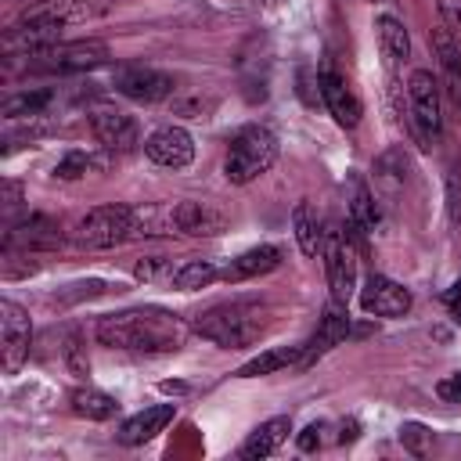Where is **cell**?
I'll use <instances>...</instances> for the list:
<instances>
[{
	"label": "cell",
	"mask_w": 461,
	"mask_h": 461,
	"mask_svg": "<svg viewBox=\"0 0 461 461\" xmlns=\"http://www.w3.org/2000/svg\"><path fill=\"white\" fill-rule=\"evenodd\" d=\"M184 339V328L166 310H126L97 321V342L108 349H137V353H169Z\"/></svg>",
	"instance_id": "cell-1"
},
{
	"label": "cell",
	"mask_w": 461,
	"mask_h": 461,
	"mask_svg": "<svg viewBox=\"0 0 461 461\" xmlns=\"http://www.w3.org/2000/svg\"><path fill=\"white\" fill-rule=\"evenodd\" d=\"M194 331L202 339L223 346V349H241L267 331V310L259 303H249V299L216 303L194 317Z\"/></svg>",
	"instance_id": "cell-2"
},
{
	"label": "cell",
	"mask_w": 461,
	"mask_h": 461,
	"mask_svg": "<svg viewBox=\"0 0 461 461\" xmlns=\"http://www.w3.org/2000/svg\"><path fill=\"white\" fill-rule=\"evenodd\" d=\"M277 158V137L267 126H241L230 137L227 158H223V176L230 184H252L256 176H263Z\"/></svg>",
	"instance_id": "cell-3"
},
{
	"label": "cell",
	"mask_w": 461,
	"mask_h": 461,
	"mask_svg": "<svg viewBox=\"0 0 461 461\" xmlns=\"http://www.w3.org/2000/svg\"><path fill=\"white\" fill-rule=\"evenodd\" d=\"M130 238H140V216L130 205H97L72 230V241L83 249H112Z\"/></svg>",
	"instance_id": "cell-4"
},
{
	"label": "cell",
	"mask_w": 461,
	"mask_h": 461,
	"mask_svg": "<svg viewBox=\"0 0 461 461\" xmlns=\"http://www.w3.org/2000/svg\"><path fill=\"white\" fill-rule=\"evenodd\" d=\"M32 58L29 68H40V72H86V68H97L112 58L108 43L101 40H76V43H50L43 50H32L25 54Z\"/></svg>",
	"instance_id": "cell-5"
},
{
	"label": "cell",
	"mask_w": 461,
	"mask_h": 461,
	"mask_svg": "<svg viewBox=\"0 0 461 461\" xmlns=\"http://www.w3.org/2000/svg\"><path fill=\"white\" fill-rule=\"evenodd\" d=\"M407 94H411V122H414V133L421 140V148H432L443 133V115H439V83L429 68H418L411 72V83H407Z\"/></svg>",
	"instance_id": "cell-6"
},
{
	"label": "cell",
	"mask_w": 461,
	"mask_h": 461,
	"mask_svg": "<svg viewBox=\"0 0 461 461\" xmlns=\"http://www.w3.org/2000/svg\"><path fill=\"white\" fill-rule=\"evenodd\" d=\"M346 234L342 230H328L324 234V267H328V288H331V303H349L353 299V288H357V252L349 245V234H353V223L346 220Z\"/></svg>",
	"instance_id": "cell-7"
},
{
	"label": "cell",
	"mask_w": 461,
	"mask_h": 461,
	"mask_svg": "<svg viewBox=\"0 0 461 461\" xmlns=\"http://www.w3.org/2000/svg\"><path fill=\"white\" fill-rule=\"evenodd\" d=\"M29 339H32L29 310H22L14 299H4L0 303V364H4L7 375H14L25 364Z\"/></svg>",
	"instance_id": "cell-8"
},
{
	"label": "cell",
	"mask_w": 461,
	"mask_h": 461,
	"mask_svg": "<svg viewBox=\"0 0 461 461\" xmlns=\"http://www.w3.org/2000/svg\"><path fill=\"white\" fill-rule=\"evenodd\" d=\"M115 90L130 101H140V104H155L162 97L173 94V76L169 72H158V68H148V65H130V68H119L115 72Z\"/></svg>",
	"instance_id": "cell-9"
},
{
	"label": "cell",
	"mask_w": 461,
	"mask_h": 461,
	"mask_svg": "<svg viewBox=\"0 0 461 461\" xmlns=\"http://www.w3.org/2000/svg\"><path fill=\"white\" fill-rule=\"evenodd\" d=\"M360 310L371 317H403L411 310V292L382 274H371L360 288Z\"/></svg>",
	"instance_id": "cell-10"
},
{
	"label": "cell",
	"mask_w": 461,
	"mask_h": 461,
	"mask_svg": "<svg viewBox=\"0 0 461 461\" xmlns=\"http://www.w3.org/2000/svg\"><path fill=\"white\" fill-rule=\"evenodd\" d=\"M90 130H94V137L108 151H130V148H137V122L122 108H112V104L90 108Z\"/></svg>",
	"instance_id": "cell-11"
},
{
	"label": "cell",
	"mask_w": 461,
	"mask_h": 461,
	"mask_svg": "<svg viewBox=\"0 0 461 461\" xmlns=\"http://www.w3.org/2000/svg\"><path fill=\"white\" fill-rule=\"evenodd\" d=\"M144 155H148L155 166L184 169V166L194 158V140H191V133L180 130V126H162V130H155V133L144 140Z\"/></svg>",
	"instance_id": "cell-12"
},
{
	"label": "cell",
	"mask_w": 461,
	"mask_h": 461,
	"mask_svg": "<svg viewBox=\"0 0 461 461\" xmlns=\"http://www.w3.org/2000/svg\"><path fill=\"white\" fill-rule=\"evenodd\" d=\"M349 335V313L342 303H331L317 324V331L310 335V342L303 346V357H299V367H313L328 349H335L342 339Z\"/></svg>",
	"instance_id": "cell-13"
},
{
	"label": "cell",
	"mask_w": 461,
	"mask_h": 461,
	"mask_svg": "<svg viewBox=\"0 0 461 461\" xmlns=\"http://www.w3.org/2000/svg\"><path fill=\"white\" fill-rule=\"evenodd\" d=\"M317 86H321V97H324V104H328V112L335 115V122L339 126H346V130H353L357 122H360V115H364V108H360V101H357V94L349 90V83L339 76V72H331V68H324L321 76H317Z\"/></svg>",
	"instance_id": "cell-14"
},
{
	"label": "cell",
	"mask_w": 461,
	"mask_h": 461,
	"mask_svg": "<svg viewBox=\"0 0 461 461\" xmlns=\"http://www.w3.org/2000/svg\"><path fill=\"white\" fill-rule=\"evenodd\" d=\"M169 223H173V234H220L227 227V216L205 202H176L169 205Z\"/></svg>",
	"instance_id": "cell-15"
},
{
	"label": "cell",
	"mask_w": 461,
	"mask_h": 461,
	"mask_svg": "<svg viewBox=\"0 0 461 461\" xmlns=\"http://www.w3.org/2000/svg\"><path fill=\"white\" fill-rule=\"evenodd\" d=\"M173 418H176V407H173V403L144 407L140 414H133V418L122 421V429H119V443H126V447H140V443L155 439Z\"/></svg>",
	"instance_id": "cell-16"
},
{
	"label": "cell",
	"mask_w": 461,
	"mask_h": 461,
	"mask_svg": "<svg viewBox=\"0 0 461 461\" xmlns=\"http://www.w3.org/2000/svg\"><path fill=\"white\" fill-rule=\"evenodd\" d=\"M288 432H292V418H270V421H263V425H256L252 432H249V439L241 443V457L245 461H259V457H270L285 439H288Z\"/></svg>",
	"instance_id": "cell-17"
},
{
	"label": "cell",
	"mask_w": 461,
	"mask_h": 461,
	"mask_svg": "<svg viewBox=\"0 0 461 461\" xmlns=\"http://www.w3.org/2000/svg\"><path fill=\"white\" fill-rule=\"evenodd\" d=\"M281 263V249L277 245H256V249H249V252H241L238 259H230L227 263V270L220 274L223 281H249V277H259V274H267V270H274Z\"/></svg>",
	"instance_id": "cell-18"
},
{
	"label": "cell",
	"mask_w": 461,
	"mask_h": 461,
	"mask_svg": "<svg viewBox=\"0 0 461 461\" xmlns=\"http://www.w3.org/2000/svg\"><path fill=\"white\" fill-rule=\"evenodd\" d=\"M346 216L357 223V230H375V227H378L375 194H371V187H367L357 173L346 176Z\"/></svg>",
	"instance_id": "cell-19"
},
{
	"label": "cell",
	"mask_w": 461,
	"mask_h": 461,
	"mask_svg": "<svg viewBox=\"0 0 461 461\" xmlns=\"http://www.w3.org/2000/svg\"><path fill=\"white\" fill-rule=\"evenodd\" d=\"M375 29H378V47H382V54H385L389 65H396V61H403L411 54V36H407V29H403L400 18L378 14L375 18Z\"/></svg>",
	"instance_id": "cell-20"
},
{
	"label": "cell",
	"mask_w": 461,
	"mask_h": 461,
	"mask_svg": "<svg viewBox=\"0 0 461 461\" xmlns=\"http://www.w3.org/2000/svg\"><path fill=\"white\" fill-rule=\"evenodd\" d=\"M292 227H295V241H299L303 256H317L324 249V230H321V220H317V212H313L310 202H295Z\"/></svg>",
	"instance_id": "cell-21"
},
{
	"label": "cell",
	"mask_w": 461,
	"mask_h": 461,
	"mask_svg": "<svg viewBox=\"0 0 461 461\" xmlns=\"http://www.w3.org/2000/svg\"><path fill=\"white\" fill-rule=\"evenodd\" d=\"M303 357V346H281V349H267V353H256L249 364H241L234 375L238 378H259V375H274L281 367H292L299 364Z\"/></svg>",
	"instance_id": "cell-22"
},
{
	"label": "cell",
	"mask_w": 461,
	"mask_h": 461,
	"mask_svg": "<svg viewBox=\"0 0 461 461\" xmlns=\"http://www.w3.org/2000/svg\"><path fill=\"white\" fill-rule=\"evenodd\" d=\"M72 411L79 418H90V421H108L119 414V400L101 393V389H76L72 393Z\"/></svg>",
	"instance_id": "cell-23"
},
{
	"label": "cell",
	"mask_w": 461,
	"mask_h": 461,
	"mask_svg": "<svg viewBox=\"0 0 461 461\" xmlns=\"http://www.w3.org/2000/svg\"><path fill=\"white\" fill-rule=\"evenodd\" d=\"M432 40H436V50H439V65L447 72V83H450V90H454V97L461 104V47L454 43L450 29H436Z\"/></svg>",
	"instance_id": "cell-24"
},
{
	"label": "cell",
	"mask_w": 461,
	"mask_h": 461,
	"mask_svg": "<svg viewBox=\"0 0 461 461\" xmlns=\"http://www.w3.org/2000/svg\"><path fill=\"white\" fill-rule=\"evenodd\" d=\"M223 270H216V263L212 259H187V263H180L176 270H173V285L180 288V292H191V288H205L209 281H216Z\"/></svg>",
	"instance_id": "cell-25"
},
{
	"label": "cell",
	"mask_w": 461,
	"mask_h": 461,
	"mask_svg": "<svg viewBox=\"0 0 461 461\" xmlns=\"http://www.w3.org/2000/svg\"><path fill=\"white\" fill-rule=\"evenodd\" d=\"M50 104H54V90H29L4 101V119H25V115L32 119V115H43Z\"/></svg>",
	"instance_id": "cell-26"
},
{
	"label": "cell",
	"mask_w": 461,
	"mask_h": 461,
	"mask_svg": "<svg viewBox=\"0 0 461 461\" xmlns=\"http://www.w3.org/2000/svg\"><path fill=\"white\" fill-rule=\"evenodd\" d=\"M97 166H101V158H94V155H86V151H68V155L54 166V176H61V180H79V176L94 173Z\"/></svg>",
	"instance_id": "cell-27"
},
{
	"label": "cell",
	"mask_w": 461,
	"mask_h": 461,
	"mask_svg": "<svg viewBox=\"0 0 461 461\" xmlns=\"http://www.w3.org/2000/svg\"><path fill=\"white\" fill-rule=\"evenodd\" d=\"M61 353H65V364H68V371H72V375H90V364H86V357H83L79 331H68V335H65Z\"/></svg>",
	"instance_id": "cell-28"
},
{
	"label": "cell",
	"mask_w": 461,
	"mask_h": 461,
	"mask_svg": "<svg viewBox=\"0 0 461 461\" xmlns=\"http://www.w3.org/2000/svg\"><path fill=\"white\" fill-rule=\"evenodd\" d=\"M162 274L173 277V267H169L166 256H148V259H140V263L133 267V277H137V281H158Z\"/></svg>",
	"instance_id": "cell-29"
},
{
	"label": "cell",
	"mask_w": 461,
	"mask_h": 461,
	"mask_svg": "<svg viewBox=\"0 0 461 461\" xmlns=\"http://www.w3.org/2000/svg\"><path fill=\"white\" fill-rule=\"evenodd\" d=\"M447 209H450V223H461V173L457 169H450V176H447Z\"/></svg>",
	"instance_id": "cell-30"
},
{
	"label": "cell",
	"mask_w": 461,
	"mask_h": 461,
	"mask_svg": "<svg viewBox=\"0 0 461 461\" xmlns=\"http://www.w3.org/2000/svg\"><path fill=\"white\" fill-rule=\"evenodd\" d=\"M173 108L176 112H184V115H191V119H205V112H212L216 108V101L212 97H191V101H173Z\"/></svg>",
	"instance_id": "cell-31"
},
{
	"label": "cell",
	"mask_w": 461,
	"mask_h": 461,
	"mask_svg": "<svg viewBox=\"0 0 461 461\" xmlns=\"http://www.w3.org/2000/svg\"><path fill=\"white\" fill-rule=\"evenodd\" d=\"M436 393L447 400V403H461V371H454V375H447L439 385H436Z\"/></svg>",
	"instance_id": "cell-32"
},
{
	"label": "cell",
	"mask_w": 461,
	"mask_h": 461,
	"mask_svg": "<svg viewBox=\"0 0 461 461\" xmlns=\"http://www.w3.org/2000/svg\"><path fill=\"white\" fill-rule=\"evenodd\" d=\"M443 303H447V310H450V317L461 324V277L447 288V295H443Z\"/></svg>",
	"instance_id": "cell-33"
},
{
	"label": "cell",
	"mask_w": 461,
	"mask_h": 461,
	"mask_svg": "<svg viewBox=\"0 0 461 461\" xmlns=\"http://www.w3.org/2000/svg\"><path fill=\"white\" fill-rule=\"evenodd\" d=\"M321 432H324V425H306L303 432H299V450H313V447H321Z\"/></svg>",
	"instance_id": "cell-34"
},
{
	"label": "cell",
	"mask_w": 461,
	"mask_h": 461,
	"mask_svg": "<svg viewBox=\"0 0 461 461\" xmlns=\"http://www.w3.org/2000/svg\"><path fill=\"white\" fill-rule=\"evenodd\" d=\"M439 7H443V14L454 22V29L461 32V0H439Z\"/></svg>",
	"instance_id": "cell-35"
},
{
	"label": "cell",
	"mask_w": 461,
	"mask_h": 461,
	"mask_svg": "<svg viewBox=\"0 0 461 461\" xmlns=\"http://www.w3.org/2000/svg\"><path fill=\"white\" fill-rule=\"evenodd\" d=\"M187 385L184 382H162V393H184Z\"/></svg>",
	"instance_id": "cell-36"
}]
</instances>
